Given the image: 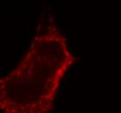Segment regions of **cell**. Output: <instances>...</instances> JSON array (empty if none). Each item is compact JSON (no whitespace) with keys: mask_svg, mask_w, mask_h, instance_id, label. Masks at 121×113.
<instances>
[{"mask_svg":"<svg viewBox=\"0 0 121 113\" xmlns=\"http://www.w3.org/2000/svg\"><path fill=\"white\" fill-rule=\"evenodd\" d=\"M75 62L58 25L52 20L41 22L25 55L0 79V112L52 111L64 77Z\"/></svg>","mask_w":121,"mask_h":113,"instance_id":"obj_1","label":"cell"}]
</instances>
